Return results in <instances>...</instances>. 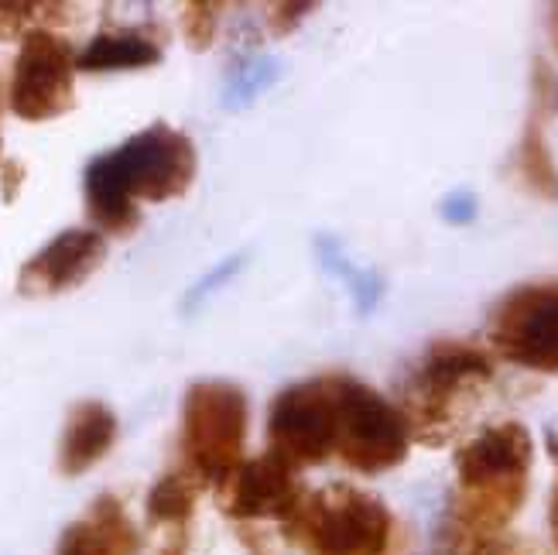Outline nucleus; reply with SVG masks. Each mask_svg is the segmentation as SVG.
<instances>
[{"instance_id": "6", "label": "nucleus", "mask_w": 558, "mask_h": 555, "mask_svg": "<svg viewBox=\"0 0 558 555\" xmlns=\"http://www.w3.org/2000/svg\"><path fill=\"white\" fill-rule=\"evenodd\" d=\"M336 377V456L363 476L404 463L411 432L395 401L356 377Z\"/></svg>"}, {"instance_id": "17", "label": "nucleus", "mask_w": 558, "mask_h": 555, "mask_svg": "<svg viewBox=\"0 0 558 555\" xmlns=\"http://www.w3.org/2000/svg\"><path fill=\"white\" fill-rule=\"evenodd\" d=\"M69 21L65 4H28V0H0V41L24 38L35 28H48V24Z\"/></svg>"}, {"instance_id": "18", "label": "nucleus", "mask_w": 558, "mask_h": 555, "mask_svg": "<svg viewBox=\"0 0 558 555\" xmlns=\"http://www.w3.org/2000/svg\"><path fill=\"white\" fill-rule=\"evenodd\" d=\"M439 548L442 555H535L524 542L504 539V535H470V532H459L452 524H446Z\"/></svg>"}, {"instance_id": "10", "label": "nucleus", "mask_w": 558, "mask_h": 555, "mask_svg": "<svg viewBox=\"0 0 558 555\" xmlns=\"http://www.w3.org/2000/svg\"><path fill=\"white\" fill-rule=\"evenodd\" d=\"M305 487L299 470H291L278 456L264 453L244 460L223 487H216V500L233 521H278L281 528L299 515Z\"/></svg>"}, {"instance_id": "22", "label": "nucleus", "mask_w": 558, "mask_h": 555, "mask_svg": "<svg viewBox=\"0 0 558 555\" xmlns=\"http://www.w3.org/2000/svg\"><path fill=\"white\" fill-rule=\"evenodd\" d=\"M161 555H185V552H182V548H179V545H168V548H165V552H161Z\"/></svg>"}, {"instance_id": "9", "label": "nucleus", "mask_w": 558, "mask_h": 555, "mask_svg": "<svg viewBox=\"0 0 558 555\" xmlns=\"http://www.w3.org/2000/svg\"><path fill=\"white\" fill-rule=\"evenodd\" d=\"M11 110L21 120H56L76 104V56L52 28H35L21 38L11 72Z\"/></svg>"}, {"instance_id": "7", "label": "nucleus", "mask_w": 558, "mask_h": 555, "mask_svg": "<svg viewBox=\"0 0 558 555\" xmlns=\"http://www.w3.org/2000/svg\"><path fill=\"white\" fill-rule=\"evenodd\" d=\"M487 343L507 364L558 374V281L511 288L490 312Z\"/></svg>"}, {"instance_id": "16", "label": "nucleus", "mask_w": 558, "mask_h": 555, "mask_svg": "<svg viewBox=\"0 0 558 555\" xmlns=\"http://www.w3.org/2000/svg\"><path fill=\"white\" fill-rule=\"evenodd\" d=\"M199 491L203 484L185 467L158 476L148 494V518L155 524H185L192 511H196Z\"/></svg>"}, {"instance_id": "20", "label": "nucleus", "mask_w": 558, "mask_h": 555, "mask_svg": "<svg viewBox=\"0 0 558 555\" xmlns=\"http://www.w3.org/2000/svg\"><path fill=\"white\" fill-rule=\"evenodd\" d=\"M312 11H315V4H275V8H268V14H271L268 28H271V35L284 38L295 32L305 21V14H312Z\"/></svg>"}, {"instance_id": "12", "label": "nucleus", "mask_w": 558, "mask_h": 555, "mask_svg": "<svg viewBox=\"0 0 558 555\" xmlns=\"http://www.w3.org/2000/svg\"><path fill=\"white\" fill-rule=\"evenodd\" d=\"M137 528L113 494L96 497L89 511L72 521L59 539V555H137Z\"/></svg>"}, {"instance_id": "14", "label": "nucleus", "mask_w": 558, "mask_h": 555, "mask_svg": "<svg viewBox=\"0 0 558 555\" xmlns=\"http://www.w3.org/2000/svg\"><path fill=\"white\" fill-rule=\"evenodd\" d=\"M161 62V41L148 28H107L93 35L76 56L83 72H113V69H148Z\"/></svg>"}, {"instance_id": "21", "label": "nucleus", "mask_w": 558, "mask_h": 555, "mask_svg": "<svg viewBox=\"0 0 558 555\" xmlns=\"http://www.w3.org/2000/svg\"><path fill=\"white\" fill-rule=\"evenodd\" d=\"M548 449H551V456L558 460V429L548 432ZM548 528H551V542H555V548H558V484H555L551 508H548Z\"/></svg>"}, {"instance_id": "13", "label": "nucleus", "mask_w": 558, "mask_h": 555, "mask_svg": "<svg viewBox=\"0 0 558 555\" xmlns=\"http://www.w3.org/2000/svg\"><path fill=\"white\" fill-rule=\"evenodd\" d=\"M117 429H120V422L104 401H80L69 412L65 429H62L59 473L80 476V473L93 470L117 443Z\"/></svg>"}, {"instance_id": "5", "label": "nucleus", "mask_w": 558, "mask_h": 555, "mask_svg": "<svg viewBox=\"0 0 558 555\" xmlns=\"http://www.w3.org/2000/svg\"><path fill=\"white\" fill-rule=\"evenodd\" d=\"M247 395L230 381H196L182 398L185 470L206 487H223L244 463Z\"/></svg>"}, {"instance_id": "19", "label": "nucleus", "mask_w": 558, "mask_h": 555, "mask_svg": "<svg viewBox=\"0 0 558 555\" xmlns=\"http://www.w3.org/2000/svg\"><path fill=\"white\" fill-rule=\"evenodd\" d=\"M220 14H223V4H209V0H192V4L182 8V38L192 52H206L216 41Z\"/></svg>"}, {"instance_id": "4", "label": "nucleus", "mask_w": 558, "mask_h": 555, "mask_svg": "<svg viewBox=\"0 0 558 555\" xmlns=\"http://www.w3.org/2000/svg\"><path fill=\"white\" fill-rule=\"evenodd\" d=\"M284 539L305 555H387L395 542V515L387 504L353 484H326L305 494Z\"/></svg>"}, {"instance_id": "15", "label": "nucleus", "mask_w": 558, "mask_h": 555, "mask_svg": "<svg viewBox=\"0 0 558 555\" xmlns=\"http://www.w3.org/2000/svg\"><path fill=\"white\" fill-rule=\"evenodd\" d=\"M535 107H531L527 117V128L521 137V152H518V168L527 182L531 192H538L545 200H558V172H555V161L551 152L545 144V100H548V72L545 65H538V76H535Z\"/></svg>"}, {"instance_id": "1", "label": "nucleus", "mask_w": 558, "mask_h": 555, "mask_svg": "<svg viewBox=\"0 0 558 555\" xmlns=\"http://www.w3.org/2000/svg\"><path fill=\"white\" fill-rule=\"evenodd\" d=\"M196 172L199 155L192 137L158 120L86 165V213L100 233L131 237L141 227V200H179L196 182Z\"/></svg>"}, {"instance_id": "3", "label": "nucleus", "mask_w": 558, "mask_h": 555, "mask_svg": "<svg viewBox=\"0 0 558 555\" xmlns=\"http://www.w3.org/2000/svg\"><path fill=\"white\" fill-rule=\"evenodd\" d=\"M494 384V357L466 340H435L401 388V415L411 439L446 446L470 422Z\"/></svg>"}, {"instance_id": "2", "label": "nucleus", "mask_w": 558, "mask_h": 555, "mask_svg": "<svg viewBox=\"0 0 558 555\" xmlns=\"http://www.w3.org/2000/svg\"><path fill=\"white\" fill-rule=\"evenodd\" d=\"M535 443L521 422L480 429L456 453V500L449 524L470 535H504L527 497Z\"/></svg>"}, {"instance_id": "8", "label": "nucleus", "mask_w": 558, "mask_h": 555, "mask_svg": "<svg viewBox=\"0 0 558 555\" xmlns=\"http://www.w3.org/2000/svg\"><path fill=\"white\" fill-rule=\"evenodd\" d=\"M268 453L291 470L319 467L336 453V377L284 388L268 412Z\"/></svg>"}, {"instance_id": "11", "label": "nucleus", "mask_w": 558, "mask_h": 555, "mask_svg": "<svg viewBox=\"0 0 558 555\" xmlns=\"http://www.w3.org/2000/svg\"><path fill=\"white\" fill-rule=\"evenodd\" d=\"M107 257V240L100 230H62L24 261L17 275V292L24 299H48L80 288Z\"/></svg>"}]
</instances>
